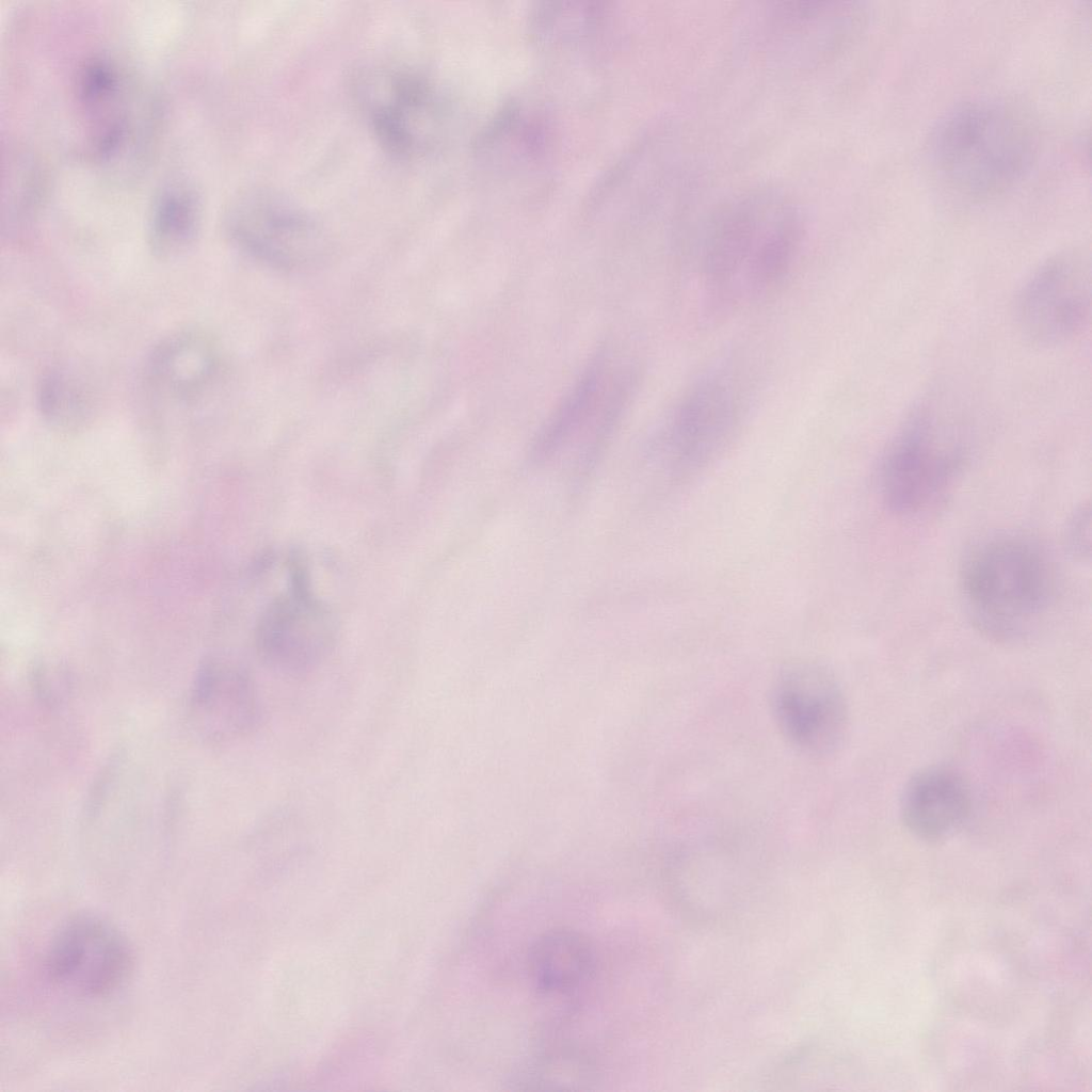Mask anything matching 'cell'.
<instances>
[{
    "mask_svg": "<svg viewBox=\"0 0 1092 1092\" xmlns=\"http://www.w3.org/2000/svg\"><path fill=\"white\" fill-rule=\"evenodd\" d=\"M806 235L801 206L786 190L758 186L712 210L686 250L711 310L729 312L776 290L793 270Z\"/></svg>",
    "mask_w": 1092,
    "mask_h": 1092,
    "instance_id": "6da1fadb",
    "label": "cell"
},
{
    "mask_svg": "<svg viewBox=\"0 0 1092 1092\" xmlns=\"http://www.w3.org/2000/svg\"><path fill=\"white\" fill-rule=\"evenodd\" d=\"M930 166L951 193L985 202L1017 187L1031 170L1035 138L1029 122L997 98L960 102L938 117L927 141Z\"/></svg>",
    "mask_w": 1092,
    "mask_h": 1092,
    "instance_id": "7a4b0ae2",
    "label": "cell"
},
{
    "mask_svg": "<svg viewBox=\"0 0 1092 1092\" xmlns=\"http://www.w3.org/2000/svg\"><path fill=\"white\" fill-rule=\"evenodd\" d=\"M966 410L943 390H931L911 406L879 464V488L890 512L917 514L951 486L968 451Z\"/></svg>",
    "mask_w": 1092,
    "mask_h": 1092,
    "instance_id": "3957f363",
    "label": "cell"
},
{
    "mask_svg": "<svg viewBox=\"0 0 1092 1092\" xmlns=\"http://www.w3.org/2000/svg\"><path fill=\"white\" fill-rule=\"evenodd\" d=\"M966 610L985 637L1003 643L1029 637L1053 605L1054 566L1034 542L999 535L966 557L960 573Z\"/></svg>",
    "mask_w": 1092,
    "mask_h": 1092,
    "instance_id": "277c9868",
    "label": "cell"
},
{
    "mask_svg": "<svg viewBox=\"0 0 1092 1092\" xmlns=\"http://www.w3.org/2000/svg\"><path fill=\"white\" fill-rule=\"evenodd\" d=\"M754 363L741 350L727 352L704 367L673 403L662 446L682 478L717 461L742 431L758 396Z\"/></svg>",
    "mask_w": 1092,
    "mask_h": 1092,
    "instance_id": "5b68a950",
    "label": "cell"
},
{
    "mask_svg": "<svg viewBox=\"0 0 1092 1092\" xmlns=\"http://www.w3.org/2000/svg\"><path fill=\"white\" fill-rule=\"evenodd\" d=\"M748 35L775 61L807 65L834 57L867 25V9L848 1H768L750 11Z\"/></svg>",
    "mask_w": 1092,
    "mask_h": 1092,
    "instance_id": "8992f818",
    "label": "cell"
},
{
    "mask_svg": "<svg viewBox=\"0 0 1092 1092\" xmlns=\"http://www.w3.org/2000/svg\"><path fill=\"white\" fill-rule=\"evenodd\" d=\"M224 227L239 251L278 270L309 268L325 252L318 221L290 198L268 189L235 196L226 209Z\"/></svg>",
    "mask_w": 1092,
    "mask_h": 1092,
    "instance_id": "52a82bcc",
    "label": "cell"
},
{
    "mask_svg": "<svg viewBox=\"0 0 1092 1092\" xmlns=\"http://www.w3.org/2000/svg\"><path fill=\"white\" fill-rule=\"evenodd\" d=\"M1015 323L1030 342L1055 347L1077 337L1091 312V264L1078 248L1060 251L1025 280L1014 303Z\"/></svg>",
    "mask_w": 1092,
    "mask_h": 1092,
    "instance_id": "ba28073f",
    "label": "cell"
},
{
    "mask_svg": "<svg viewBox=\"0 0 1092 1092\" xmlns=\"http://www.w3.org/2000/svg\"><path fill=\"white\" fill-rule=\"evenodd\" d=\"M770 697L778 729L801 753L825 757L842 745L849 722L847 701L825 667L812 661L784 665L773 680Z\"/></svg>",
    "mask_w": 1092,
    "mask_h": 1092,
    "instance_id": "9c48e42d",
    "label": "cell"
},
{
    "mask_svg": "<svg viewBox=\"0 0 1092 1092\" xmlns=\"http://www.w3.org/2000/svg\"><path fill=\"white\" fill-rule=\"evenodd\" d=\"M357 95L372 135L387 154L410 160L430 147L441 108L423 75L404 67L373 69L359 77Z\"/></svg>",
    "mask_w": 1092,
    "mask_h": 1092,
    "instance_id": "30bf717a",
    "label": "cell"
},
{
    "mask_svg": "<svg viewBox=\"0 0 1092 1092\" xmlns=\"http://www.w3.org/2000/svg\"><path fill=\"white\" fill-rule=\"evenodd\" d=\"M336 636L334 619L310 589L306 568L294 559L287 593L267 608L257 624L260 659L280 673L301 674L328 656Z\"/></svg>",
    "mask_w": 1092,
    "mask_h": 1092,
    "instance_id": "8fae6325",
    "label": "cell"
},
{
    "mask_svg": "<svg viewBox=\"0 0 1092 1092\" xmlns=\"http://www.w3.org/2000/svg\"><path fill=\"white\" fill-rule=\"evenodd\" d=\"M133 967L126 937L93 915L70 918L49 943L45 970L50 982L73 996L94 999L117 991Z\"/></svg>",
    "mask_w": 1092,
    "mask_h": 1092,
    "instance_id": "7c38bea8",
    "label": "cell"
},
{
    "mask_svg": "<svg viewBox=\"0 0 1092 1092\" xmlns=\"http://www.w3.org/2000/svg\"><path fill=\"white\" fill-rule=\"evenodd\" d=\"M260 717L257 686L244 668L223 658L200 664L188 701V719L197 736L211 743L235 741L250 735Z\"/></svg>",
    "mask_w": 1092,
    "mask_h": 1092,
    "instance_id": "4fadbf2b",
    "label": "cell"
},
{
    "mask_svg": "<svg viewBox=\"0 0 1092 1092\" xmlns=\"http://www.w3.org/2000/svg\"><path fill=\"white\" fill-rule=\"evenodd\" d=\"M75 85L89 154L98 161H112L126 149L133 128L125 76L111 58L99 54L81 64Z\"/></svg>",
    "mask_w": 1092,
    "mask_h": 1092,
    "instance_id": "5bb4252c",
    "label": "cell"
},
{
    "mask_svg": "<svg viewBox=\"0 0 1092 1092\" xmlns=\"http://www.w3.org/2000/svg\"><path fill=\"white\" fill-rule=\"evenodd\" d=\"M220 364L218 348L199 330H181L160 340L146 363V380L165 401L190 404L213 384Z\"/></svg>",
    "mask_w": 1092,
    "mask_h": 1092,
    "instance_id": "9a60e30c",
    "label": "cell"
},
{
    "mask_svg": "<svg viewBox=\"0 0 1092 1092\" xmlns=\"http://www.w3.org/2000/svg\"><path fill=\"white\" fill-rule=\"evenodd\" d=\"M971 809L967 782L956 769L931 766L916 772L900 799L902 823L916 837L936 841L966 822Z\"/></svg>",
    "mask_w": 1092,
    "mask_h": 1092,
    "instance_id": "2e32d148",
    "label": "cell"
},
{
    "mask_svg": "<svg viewBox=\"0 0 1092 1092\" xmlns=\"http://www.w3.org/2000/svg\"><path fill=\"white\" fill-rule=\"evenodd\" d=\"M529 971L541 993L573 996L593 979L595 954L580 934L569 930L550 931L531 946Z\"/></svg>",
    "mask_w": 1092,
    "mask_h": 1092,
    "instance_id": "e0dca14e",
    "label": "cell"
},
{
    "mask_svg": "<svg viewBox=\"0 0 1092 1092\" xmlns=\"http://www.w3.org/2000/svg\"><path fill=\"white\" fill-rule=\"evenodd\" d=\"M202 204L195 189L176 181L155 196L147 221L150 251L161 259L178 257L195 242L200 228Z\"/></svg>",
    "mask_w": 1092,
    "mask_h": 1092,
    "instance_id": "ac0fdd59",
    "label": "cell"
},
{
    "mask_svg": "<svg viewBox=\"0 0 1092 1092\" xmlns=\"http://www.w3.org/2000/svg\"><path fill=\"white\" fill-rule=\"evenodd\" d=\"M541 115L525 106L504 108L485 128L478 152L493 163L516 162L539 154L546 141Z\"/></svg>",
    "mask_w": 1092,
    "mask_h": 1092,
    "instance_id": "d6986e66",
    "label": "cell"
},
{
    "mask_svg": "<svg viewBox=\"0 0 1092 1092\" xmlns=\"http://www.w3.org/2000/svg\"><path fill=\"white\" fill-rule=\"evenodd\" d=\"M36 406L45 421L73 429L92 414L93 395L80 375L65 367H50L36 385Z\"/></svg>",
    "mask_w": 1092,
    "mask_h": 1092,
    "instance_id": "ffe728a7",
    "label": "cell"
},
{
    "mask_svg": "<svg viewBox=\"0 0 1092 1092\" xmlns=\"http://www.w3.org/2000/svg\"><path fill=\"white\" fill-rule=\"evenodd\" d=\"M605 12L595 1L545 2L534 10L531 26L539 41L563 44L590 35L599 26Z\"/></svg>",
    "mask_w": 1092,
    "mask_h": 1092,
    "instance_id": "44dd1931",
    "label": "cell"
},
{
    "mask_svg": "<svg viewBox=\"0 0 1092 1092\" xmlns=\"http://www.w3.org/2000/svg\"><path fill=\"white\" fill-rule=\"evenodd\" d=\"M604 372L603 358L588 366L550 419L543 437L545 443L562 440L590 418L603 396Z\"/></svg>",
    "mask_w": 1092,
    "mask_h": 1092,
    "instance_id": "7402d4cb",
    "label": "cell"
},
{
    "mask_svg": "<svg viewBox=\"0 0 1092 1092\" xmlns=\"http://www.w3.org/2000/svg\"><path fill=\"white\" fill-rule=\"evenodd\" d=\"M33 687L47 704H58L67 694L69 682L66 674L57 667H39L32 676Z\"/></svg>",
    "mask_w": 1092,
    "mask_h": 1092,
    "instance_id": "603a6c76",
    "label": "cell"
},
{
    "mask_svg": "<svg viewBox=\"0 0 1092 1092\" xmlns=\"http://www.w3.org/2000/svg\"><path fill=\"white\" fill-rule=\"evenodd\" d=\"M1067 537L1072 549L1077 555L1089 553L1090 517L1088 510L1081 509L1075 514L1069 527Z\"/></svg>",
    "mask_w": 1092,
    "mask_h": 1092,
    "instance_id": "cb8c5ba5",
    "label": "cell"
}]
</instances>
